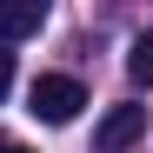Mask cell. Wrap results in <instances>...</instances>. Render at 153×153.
<instances>
[{
  "instance_id": "6da1fadb",
  "label": "cell",
  "mask_w": 153,
  "mask_h": 153,
  "mask_svg": "<svg viewBox=\"0 0 153 153\" xmlns=\"http://www.w3.org/2000/svg\"><path fill=\"white\" fill-rule=\"evenodd\" d=\"M80 107H87V87L73 80V73H40V80L27 87V113L47 120V126H67Z\"/></svg>"
},
{
  "instance_id": "7a4b0ae2",
  "label": "cell",
  "mask_w": 153,
  "mask_h": 153,
  "mask_svg": "<svg viewBox=\"0 0 153 153\" xmlns=\"http://www.w3.org/2000/svg\"><path fill=\"white\" fill-rule=\"evenodd\" d=\"M146 133V107H107V120L93 126V153H126Z\"/></svg>"
},
{
  "instance_id": "3957f363",
  "label": "cell",
  "mask_w": 153,
  "mask_h": 153,
  "mask_svg": "<svg viewBox=\"0 0 153 153\" xmlns=\"http://www.w3.org/2000/svg\"><path fill=\"white\" fill-rule=\"evenodd\" d=\"M40 20H47V0H0V40L40 33Z\"/></svg>"
},
{
  "instance_id": "277c9868",
  "label": "cell",
  "mask_w": 153,
  "mask_h": 153,
  "mask_svg": "<svg viewBox=\"0 0 153 153\" xmlns=\"http://www.w3.org/2000/svg\"><path fill=\"white\" fill-rule=\"evenodd\" d=\"M126 73H133V87H153V33H140L126 47Z\"/></svg>"
},
{
  "instance_id": "5b68a950",
  "label": "cell",
  "mask_w": 153,
  "mask_h": 153,
  "mask_svg": "<svg viewBox=\"0 0 153 153\" xmlns=\"http://www.w3.org/2000/svg\"><path fill=\"white\" fill-rule=\"evenodd\" d=\"M7 87H13V53H0V100H7Z\"/></svg>"
},
{
  "instance_id": "8992f818",
  "label": "cell",
  "mask_w": 153,
  "mask_h": 153,
  "mask_svg": "<svg viewBox=\"0 0 153 153\" xmlns=\"http://www.w3.org/2000/svg\"><path fill=\"white\" fill-rule=\"evenodd\" d=\"M0 153H27V146H0Z\"/></svg>"
}]
</instances>
